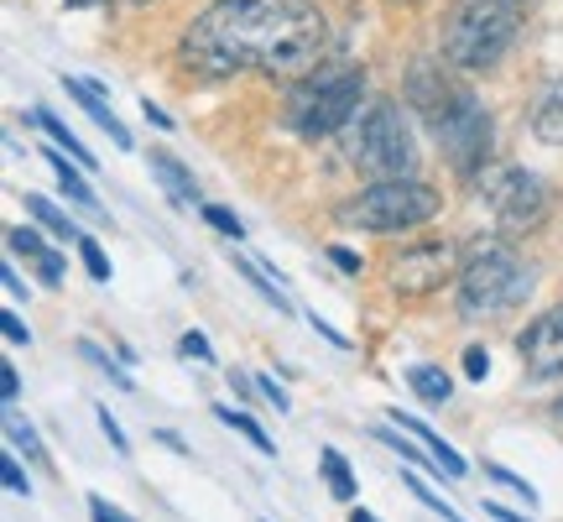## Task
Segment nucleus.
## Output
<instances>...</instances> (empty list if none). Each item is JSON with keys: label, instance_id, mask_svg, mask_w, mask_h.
I'll list each match as a JSON object with an SVG mask.
<instances>
[{"label": "nucleus", "instance_id": "obj_1", "mask_svg": "<svg viewBox=\"0 0 563 522\" xmlns=\"http://www.w3.org/2000/svg\"><path fill=\"white\" fill-rule=\"evenodd\" d=\"M329 42V21L313 0H214L183 26L178 58L203 79L230 74H272L302 79L313 74Z\"/></svg>", "mask_w": 563, "mask_h": 522}, {"label": "nucleus", "instance_id": "obj_2", "mask_svg": "<svg viewBox=\"0 0 563 522\" xmlns=\"http://www.w3.org/2000/svg\"><path fill=\"white\" fill-rule=\"evenodd\" d=\"M407 105L412 116H422V126L433 131V141L443 146V157L454 173L475 178L485 162H490V146H496V126H490V110L481 105L475 89L454 84L449 74L418 63L412 79H407Z\"/></svg>", "mask_w": 563, "mask_h": 522}, {"label": "nucleus", "instance_id": "obj_3", "mask_svg": "<svg viewBox=\"0 0 563 522\" xmlns=\"http://www.w3.org/2000/svg\"><path fill=\"white\" fill-rule=\"evenodd\" d=\"M532 0H449L443 11V58L464 74H485L506 58L522 32Z\"/></svg>", "mask_w": 563, "mask_h": 522}, {"label": "nucleus", "instance_id": "obj_4", "mask_svg": "<svg viewBox=\"0 0 563 522\" xmlns=\"http://www.w3.org/2000/svg\"><path fill=\"white\" fill-rule=\"evenodd\" d=\"M460 314L464 319H496V314H511L532 298V267H522V257L506 241H475L460 261Z\"/></svg>", "mask_w": 563, "mask_h": 522}, {"label": "nucleus", "instance_id": "obj_5", "mask_svg": "<svg viewBox=\"0 0 563 522\" xmlns=\"http://www.w3.org/2000/svg\"><path fill=\"white\" fill-rule=\"evenodd\" d=\"M361 100H365V68H355V63L313 68L287 95V126L308 141L334 137V131H344V126L355 121Z\"/></svg>", "mask_w": 563, "mask_h": 522}, {"label": "nucleus", "instance_id": "obj_6", "mask_svg": "<svg viewBox=\"0 0 563 522\" xmlns=\"http://www.w3.org/2000/svg\"><path fill=\"white\" fill-rule=\"evenodd\" d=\"M344 157L355 162L361 173H371V178H412V167H418V137H412V121H407L402 105L371 100L365 110H355Z\"/></svg>", "mask_w": 563, "mask_h": 522}, {"label": "nucleus", "instance_id": "obj_7", "mask_svg": "<svg viewBox=\"0 0 563 522\" xmlns=\"http://www.w3.org/2000/svg\"><path fill=\"white\" fill-rule=\"evenodd\" d=\"M470 183H475V199L496 215L501 236H532L553 215V183L517 167V162H485Z\"/></svg>", "mask_w": 563, "mask_h": 522}, {"label": "nucleus", "instance_id": "obj_8", "mask_svg": "<svg viewBox=\"0 0 563 522\" xmlns=\"http://www.w3.org/2000/svg\"><path fill=\"white\" fill-rule=\"evenodd\" d=\"M439 209H443V199H439L433 183H422V178H371L361 194H350V199L340 204V225L391 236V230L428 225Z\"/></svg>", "mask_w": 563, "mask_h": 522}, {"label": "nucleus", "instance_id": "obj_9", "mask_svg": "<svg viewBox=\"0 0 563 522\" xmlns=\"http://www.w3.org/2000/svg\"><path fill=\"white\" fill-rule=\"evenodd\" d=\"M449 278H460V251L454 241H412L402 251H391L386 261V287L397 298H428L439 293Z\"/></svg>", "mask_w": 563, "mask_h": 522}, {"label": "nucleus", "instance_id": "obj_10", "mask_svg": "<svg viewBox=\"0 0 563 522\" xmlns=\"http://www.w3.org/2000/svg\"><path fill=\"white\" fill-rule=\"evenodd\" d=\"M517 356H522V366L538 382L563 377V303L548 308V314H538V319L517 335Z\"/></svg>", "mask_w": 563, "mask_h": 522}, {"label": "nucleus", "instance_id": "obj_11", "mask_svg": "<svg viewBox=\"0 0 563 522\" xmlns=\"http://www.w3.org/2000/svg\"><path fill=\"white\" fill-rule=\"evenodd\" d=\"M63 95L68 100H79L84 105V116L100 126V131H110V141L121 146V152H131V131H125L121 121H115V110H110V100H104V89L100 84H89V79H74V74H63Z\"/></svg>", "mask_w": 563, "mask_h": 522}, {"label": "nucleus", "instance_id": "obj_12", "mask_svg": "<svg viewBox=\"0 0 563 522\" xmlns=\"http://www.w3.org/2000/svg\"><path fill=\"white\" fill-rule=\"evenodd\" d=\"M391 423H397V428H407V434H412V439H418L422 449H428V460L439 465V470L449 476V481H460L464 470H470L460 449H454L449 439H439V434H433V428H428L422 418H412V413H402V407H391Z\"/></svg>", "mask_w": 563, "mask_h": 522}, {"label": "nucleus", "instance_id": "obj_13", "mask_svg": "<svg viewBox=\"0 0 563 522\" xmlns=\"http://www.w3.org/2000/svg\"><path fill=\"white\" fill-rule=\"evenodd\" d=\"M5 246H11V257H21L32 272H37L47 287H58L63 282V257L53 251V246H42L37 230H26V225H16V230H5Z\"/></svg>", "mask_w": 563, "mask_h": 522}, {"label": "nucleus", "instance_id": "obj_14", "mask_svg": "<svg viewBox=\"0 0 563 522\" xmlns=\"http://www.w3.org/2000/svg\"><path fill=\"white\" fill-rule=\"evenodd\" d=\"M527 126H532V137L548 141V146H563V79H548L538 89V100L527 110Z\"/></svg>", "mask_w": 563, "mask_h": 522}, {"label": "nucleus", "instance_id": "obj_15", "mask_svg": "<svg viewBox=\"0 0 563 522\" xmlns=\"http://www.w3.org/2000/svg\"><path fill=\"white\" fill-rule=\"evenodd\" d=\"M146 162H152V178L162 183V194L178 204V209H194V204H199V183H194V173H188L173 152H152Z\"/></svg>", "mask_w": 563, "mask_h": 522}, {"label": "nucleus", "instance_id": "obj_16", "mask_svg": "<svg viewBox=\"0 0 563 522\" xmlns=\"http://www.w3.org/2000/svg\"><path fill=\"white\" fill-rule=\"evenodd\" d=\"M42 157H47V167H53V173H58V183H63V194H68V199L79 204L84 215H89V220H104V209H100V199H95V188H89V183L79 178V162L68 157V152H63V146H47V152H42Z\"/></svg>", "mask_w": 563, "mask_h": 522}, {"label": "nucleus", "instance_id": "obj_17", "mask_svg": "<svg viewBox=\"0 0 563 522\" xmlns=\"http://www.w3.org/2000/svg\"><path fill=\"white\" fill-rule=\"evenodd\" d=\"M230 261H235V272H241V278L251 282V287H256V293H262V298L272 303V308H277V314H292V298H287V293H282V278L272 282V272H266V267H256V261H251V257H241V251H235V246H230Z\"/></svg>", "mask_w": 563, "mask_h": 522}, {"label": "nucleus", "instance_id": "obj_18", "mask_svg": "<svg viewBox=\"0 0 563 522\" xmlns=\"http://www.w3.org/2000/svg\"><path fill=\"white\" fill-rule=\"evenodd\" d=\"M32 121L42 126V131H47V137H53V146H63V152H68V157L79 162V167H89V173H95V167H100V157H89V146H84L79 137H74V131H68V126L58 121V116H53V110H32Z\"/></svg>", "mask_w": 563, "mask_h": 522}, {"label": "nucleus", "instance_id": "obj_19", "mask_svg": "<svg viewBox=\"0 0 563 522\" xmlns=\"http://www.w3.org/2000/svg\"><path fill=\"white\" fill-rule=\"evenodd\" d=\"M407 382H412V392H418L422 402H433V407H443V402L454 398V382H449V371H443V366H412V371H407Z\"/></svg>", "mask_w": 563, "mask_h": 522}, {"label": "nucleus", "instance_id": "obj_20", "mask_svg": "<svg viewBox=\"0 0 563 522\" xmlns=\"http://www.w3.org/2000/svg\"><path fill=\"white\" fill-rule=\"evenodd\" d=\"M319 470H323V481H329V497H334V502H355V476H350V465H344L340 449H319Z\"/></svg>", "mask_w": 563, "mask_h": 522}, {"label": "nucleus", "instance_id": "obj_21", "mask_svg": "<svg viewBox=\"0 0 563 522\" xmlns=\"http://www.w3.org/2000/svg\"><path fill=\"white\" fill-rule=\"evenodd\" d=\"M26 215H32V220L42 225V230H53L58 241H79V230L68 225V215H63V209H58L53 199H42V194H26Z\"/></svg>", "mask_w": 563, "mask_h": 522}, {"label": "nucleus", "instance_id": "obj_22", "mask_svg": "<svg viewBox=\"0 0 563 522\" xmlns=\"http://www.w3.org/2000/svg\"><path fill=\"white\" fill-rule=\"evenodd\" d=\"M5 439L16 444V449L26 455V460H42V439H37V428H32V423L21 418V413L11 407V402H5Z\"/></svg>", "mask_w": 563, "mask_h": 522}, {"label": "nucleus", "instance_id": "obj_23", "mask_svg": "<svg viewBox=\"0 0 563 522\" xmlns=\"http://www.w3.org/2000/svg\"><path fill=\"white\" fill-rule=\"evenodd\" d=\"M214 418H220V423H230L235 434H245V439L256 444L262 455H277V444L266 439V428H262V423H256V418H245V413H235V407H214Z\"/></svg>", "mask_w": 563, "mask_h": 522}, {"label": "nucleus", "instance_id": "obj_24", "mask_svg": "<svg viewBox=\"0 0 563 522\" xmlns=\"http://www.w3.org/2000/svg\"><path fill=\"white\" fill-rule=\"evenodd\" d=\"M79 356H84V361H89V366H95V371H104V377H110V382L121 387V392H131V377H125L121 366L110 361V356H104V350H100V345H95V340H79Z\"/></svg>", "mask_w": 563, "mask_h": 522}, {"label": "nucleus", "instance_id": "obj_25", "mask_svg": "<svg viewBox=\"0 0 563 522\" xmlns=\"http://www.w3.org/2000/svg\"><path fill=\"white\" fill-rule=\"evenodd\" d=\"M79 257H84V267H89V278L95 282H110V257H104L100 251V241H95V236H79Z\"/></svg>", "mask_w": 563, "mask_h": 522}, {"label": "nucleus", "instance_id": "obj_26", "mask_svg": "<svg viewBox=\"0 0 563 522\" xmlns=\"http://www.w3.org/2000/svg\"><path fill=\"white\" fill-rule=\"evenodd\" d=\"M485 481H496V486H506V491H517V497H522L527 507L538 502V491H532V486L522 481V476H511V470H506V465H485Z\"/></svg>", "mask_w": 563, "mask_h": 522}, {"label": "nucleus", "instance_id": "obj_27", "mask_svg": "<svg viewBox=\"0 0 563 522\" xmlns=\"http://www.w3.org/2000/svg\"><path fill=\"white\" fill-rule=\"evenodd\" d=\"M203 220L214 225V230H220V236H230V241H241V236H245V225L235 220V215H230V209H220V204H203Z\"/></svg>", "mask_w": 563, "mask_h": 522}, {"label": "nucleus", "instance_id": "obj_28", "mask_svg": "<svg viewBox=\"0 0 563 522\" xmlns=\"http://www.w3.org/2000/svg\"><path fill=\"white\" fill-rule=\"evenodd\" d=\"M0 481H5V491H16V497H32V481H26V470H21L11 455L0 460Z\"/></svg>", "mask_w": 563, "mask_h": 522}, {"label": "nucleus", "instance_id": "obj_29", "mask_svg": "<svg viewBox=\"0 0 563 522\" xmlns=\"http://www.w3.org/2000/svg\"><path fill=\"white\" fill-rule=\"evenodd\" d=\"M100 428H104V439H110V449H115V455H131V439H125L121 423L110 418V407H100Z\"/></svg>", "mask_w": 563, "mask_h": 522}, {"label": "nucleus", "instance_id": "obj_30", "mask_svg": "<svg viewBox=\"0 0 563 522\" xmlns=\"http://www.w3.org/2000/svg\"><path fill=\"white\" fill-rule=\"evenodd\" d=\"M178 350L188 356V361H203V366L214 361V350H209V340H203V335H194V329H188V335L178 340Z\"/></svg>", "mask_w": 563, "mask_h": 522}, {"label": "nucleus", "instance_id": "obj_31", "mask_svg": "<svg viewBox=\"0 0 563 522\" xmlns=\"http://www.w3.org/2000/svg\"><path fill=\"white\" fill-rule=\"evenodd\" d=\"M485 371H490V356H485L481 345H470V350H464V377H470V382H485Z\"/></svg>", "mask_w": 563, "mask_h": 522}, {"label": "nucleus", "instance_id": "obj_32", "mask_svg": "<svg viewBox=\"0 0 563 522\" xmlns=\"http://www.w3.org/2000/svg\"><path fill=\"white\" fill-rule=\"evenodd\" d=\"M0 335H5L11 345H32V329H26V324H21L16 314H11V308L0 314Z\"/></svg>", "mask_w": 563, "mask_h": 522}, {"label": "nucleus", "instance_id": "obj_33", "mask_svg": "<svg viewBox=\"0 0 563 522\" xmlns=\"http://www.w3.org/2000/svg\"><path fill=\"white\" fill-rule=\"evenodd\" d=\"M256 392H262V398L272 402V407H277V413H287V407H292V402H287V392H282V387L272 382V377H256Z\"/></svg>", "mask_w": 563, "mask_h": 522}, {"label": "nucleus", "instance_id": "obj_34", "mask_svg": "<svg viewBox=\"0 0 563 522\" xmlns=\"http://www.w3.org/2000/svg\"><path fill=\"white\" fill-rule=\"evenodd\" d=\"M89 518H95V522H131L121 507H110L104 497H89Z\"/></svg>", "mask_w": 563, "mask_h": 522}, {"label": "nucleus", "instance_id": "obj_35", "mask_svg": "<svg viewBox=\"0 0 563 522\" xmlns=\"http://www.w3.org/2000/svg\"><path fill=\"white\" fill-rule=\"evenodd\" d=\"M0 398H5V402H16V398H21V377H16V366H0Z\"/></svg>", "mask_w": 563, "mask_h": 522}, {"label": "nucleus", "instance_id": "obj_36", "mask_svg": "<svg viewBox=\"0 0 563 522\" xmlns=\"http://www.w3.org/2000/svg\"><path fill=\"white\" fill-rule=\"evenodd\" d=\"M141 116H146L152 126H162V131H173V116H167V110H157L152 100H141Z\"/></svg>", "mask_w": 563, "mask_h": 522}, {"label": "nucleus", "instance_id": "obj_37", "mask_svg": "<svg viewBox=\"0 0 563 522\" xmlns=\"http://www.w3.org/2000/svg\"><path fill=\"white\" fill-rule=\"evenodd\" d=\"M152 439H157V444H167V449H173V455H188V444H183L178 434H173V428H157V434H152Z\"/></svg>", "mask_w": 563, "mask_h": 522}, {"label": "nucleus", "instance_id": "obj_38", "mask_svg": "<svg viewBox=\"0 0 563 522\" xmlns=\"http://www.w3.org/2000/svg\"><path fill=\"white\" fill-rule=\"evenodd\" d=\"M329 257H334V267H344V272H361V257H355V251H340V246H334Z\"/></svg>", "mask_w": 563, "mask_h": 522}, {"label": "nucleus", "instance_id": "obj_39", "mask_svg": "<svg viewBox=\"0 0 563 522\" xmlns=\"http://www.w3.org/2000/svg\"><path fill=\"white\" fill-rule=\"evenodd\" d=\"M0 282H5V293H16V298H21V293H26V282H21L16 272H11V267H5V272H0Z\"/></svg>", "mask_w": 563, "mask_h": 522}, {"label": "nucleus", "instance_id": "obj_40", "mask_svg": "<svg viewBox=\"0 0 563 522\" xmlns=\"http://www.w3.org/2000/svg\"><path fill=\"white\" fill-rule=\"evenodd\" d=\"M485 518H496V522H527V518H517V512H506V507H485Z\"/></svg>", "mask_w": 563, "mask_h": 522}, {"label": "nucleus", "instance_id": "obj_41", "mask_svg": "<svg viewBox=\"0 0 563 522\" xmlns=\"http://www.w3.org/2000/svg\"><path fill=\"white\" fill-rule=\"evenodd\" d=\"M230 387H235V392H241V398H251V392H256V387H251V382H245V377H241V371H230Z\"/></svg>", "mask_w": 563, "mask_h": 522}, {"label": "nucleus", "instance_id": "obj_42", "mask_svg": "<svg viewBox=\"0 0 563 522\" xmlns=\"http://www.w3.org/2000/svg\"><path fill=\"white\" fill-rule=\"evenodd\" d=\"M350 522H382V518H376V512H365V507H355V512H350Z\"/></svg>", "mask_w": 563, "mask_h": 522}, {"label": "nucleus", "instance_id": "obj_43", "mask_svg": "<svg viewBox=\"0 0 563 522\" xmlns=\"http://www.w3.org/2000/svg\"><path fill=\"white\" fill-rule=\"evenodd\" d=\"M63 6H110V0H63Z\"/></svg>", "mask_w": 563, "mask_h": 522}, {"label": "nucleus", "instance_id": "obj_44", "mask_svg": "<svg viewBox=\"0 0 563 522\" xmlns=\"http://www.w3.org/2000/svg\"><path fill=\"white\" fill-rule=\"evenodd\" d=\"M391 6H418V0H391Z\"/></svg>", "mask_w": 563, "mask_h": 522}, {"label": "nucleus", "instance_id": "obj_45", "mask_svg": "<svg viewBox=\"0 0 563 522\" xmlns=\"http://www.w3.org/2000/svg\"><path fill=\"white\" fill-rule=\"evenodd\" d=\"M559 413H563V402H559Z\"/></svg>", "mask_w": 563, "mask_h": 522}, {"label": "nucleus", "instance_id": "obj_46", "mask_svg": "<svg viewBox=\"0 0 563 522\" xmlns=\"http://www.w3.org/2000/svg\"><path fill=\"white\" fill-rule=\"evenodd\" d=\"M454 522H460V518H454Z\"/></svg>", "mask_w": 563, "mask_h": 522}]
</instances>
